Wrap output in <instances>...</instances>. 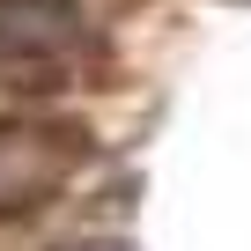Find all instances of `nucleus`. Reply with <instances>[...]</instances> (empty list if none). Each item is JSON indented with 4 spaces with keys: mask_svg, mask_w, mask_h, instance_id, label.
<instances>
[{
    "mask_svg": "<svg viewBox=\"0 0 251 251\" xmlns=\"http://www.w3.org/2000/svg\"><path fill=\"white\" fill-rule=\"evenodd\" d=\"M74 52H81L74 0H0V74H8V89H59Z\"/></svg>",
    "mask_w": 251,
    "mask_h": 251,
    "instance_id": "obj_1",
    "label": "nucleus"
},
{
    "mask_svg": "<svg viewBox=\"0 0 251 251\" xmlns=\"http://www.w3.org/2000/svg\"><path fill=\"white\" fill-rule=\"evenodd\" d=\"M81 155L89 141L74 126H0V214H30L37 200H52Z\"/></svg>",
    "mask_w": 251,
    "mask_h": 251,
    "instance_id": "obj_2",
    "label": "nucleus"
}]
</instances>
